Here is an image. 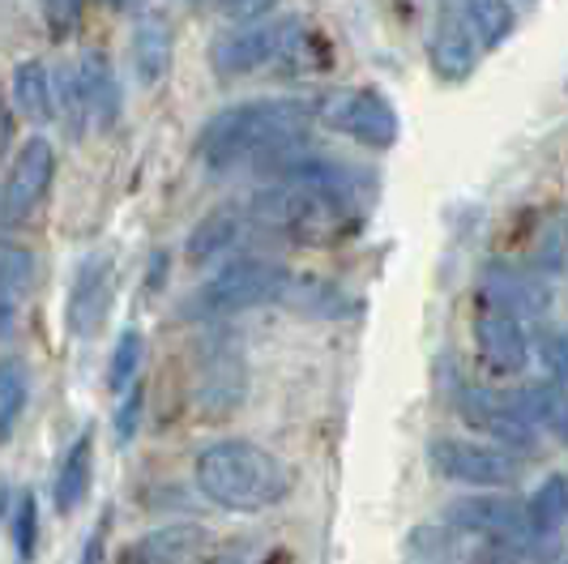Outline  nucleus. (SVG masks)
<instances>
[{
  "label": "nucleus",
  "instance_id": "1",
  "mask_svg": "<svg viewBox=\"0 0 568 564\" xmlns=\"http://www.w3.org/2000/svg\"><path fill=\"white\" fill-rule=\"evenodd\" d=\"M316 103L308 99H253L214 115L197 138V154L210 171H231L240 163H274L295 150L313 129Z\"/></svg>",
  "mask_w": 568,
  "mask_h": 564
},
{
  "label": "nucleus",
  "instance_id": "2",
  "mask_svg": "<svg viewBox=\"0 0 568 564\" xmlns=\"http://www.w3.org/2000/svg\"><path fill=\"white\" fill-rule=\"evenodd\" d=\"M193 480L210 505L227 513H265L295 492V471L283 457L244 436L205 445L193 462Z\"/></svg>",
  "mask_w": 568,
  "mask_h": 564
},
{
  "label": "nucleus",
  "instance_id": "3",
  "mask_svg": "<svg viewBox=\"0 0 568 564\" xmlns=\"http://www.w3.org/2000/svg\"><path fill=\"white\" fill-rule=\"evenodd\" d=\"M283 261H265V256H240L227 261L214 279L201 282V291L189 300V316H231V312H248L261 304H278L286 291Z\"/></svg>",
  "mask_w": 568,
  "mask_h": 564
},
{
  "label": "nucleus",
  "instance_id": "4",
  "mask_svg": "<svg viewBox=\"0 0 568 564\" xmlns=\"http://www.w3.org/2000/svg\"><path fill=\"white\" fill-rule=\"evenodd\" d=\"M304 30L300 18H261V22H244L235 30H223L210 48V64L214 73L231 82V78H248L256 69H265L270 60H283L295 43V34Z\"/></svg>",
  "mask_w": 568,
  "mask_h": 564
},
{
  "label": "nucleus",
  "instance_id": "5",
  "mask_svg": "<svg viewBox=\"0 0 568 564\" xmlns=\"http://www.w3.org/2000/svg\"><path fill=\"white\" fill-rule=\"evenodd\" d=\"M52 184H57V145L48 138H30L13 154L0 184V231H22L48 201Z\"/></svg>",
  "mask_w": 568,
  "mask_h": 564
},
{
  "label": "nucleus",
  "instance_id": "6",
  "mask_svg": "<svg viewBox=\"0 0 568 564\" xmlns=\"http://www.w3.org/2000/svg\"><path fill=\"white\" fill-rule=\"evenodd\" d=\"M427 462L440 480L466 483V487H513L521 480L517 453L500 445H479V441H457V436L427 441Z\"/></svg>",
  "mask_w": 568,
  "mask_h": 564
},
{
  "label": "nucleus",
  "instance_id": "7",
  "mask_svg": "<svg viewBox=\"0 0 568 564\" xmlns=\"http://www.w3.org/2000/svg\"><path fill=\"white\" fill-rule=\"evenodd\" d=\"M316 115L329 129L355 138L368 150H389L402 133L398 112H394V103L381 90H338V94H325L316 103Z\"/></svg>",
  "mask_w": 568,
  "mask_h": 564
},
{
  "label": "nucleus",
  "instance_id": "8",
  "mask_svg": "<svg viewBox=\"0 0 568 564\" xmlns=\"http://www.w3.org/2000/svg\"><path fill=\"white\" fill-rule=\"evenodd\" d=\"M445 522L457 535H479L487 543H500V547H530L539 538L530 535V522H526V505L513 501V496H496V492H475V496H457L454 505L445 508Z\"/></svg>",
  "mask_w": 568,
  "mask_h": 564
},
{
  "label": "nucleus",
  "instance_id": "9",
  "mask_svg": "<svg viewBox=\"0 0 568 564\" xmlns=\"http://www.w3.org/2000/svg\"><path fill=\"white\" fill-rule=\"evenodd\" d=\"M454 406H457V415L470 423L475 432H484V436H491V441H500V450L517 453V457L539 445L535 423L517 411V402H513L509 394H496V390H487V385L462 381V385H457Z\"/></svg>",
  "mask_w": 568,
  "mask_h": 564
},
{
  "label": "nucleus",
  "instance_id": "10",
  "mask_svg": "<svg viewBox=\"0 0 568 564\" xmlns=\"http://www.w3.org/2000/svg\"><path fill=\"white\" fill-rule=\"evenodd\" d=\"M115 300V256L112 253H90L82 265L73 270L69 282V300H64V330L73 339H94L112 312Z\"/></svg>",
  "mask_w": 568,
  "mask_h": 564
},
{
  "label": "nucleus",
  "instance_id": "11",
  "mask_svg": "<svg viewBox=\"0 0 568 564\" xmlns=\"http://www.w3.org/2000/svg\"><path fill=\"white\" fill-rule=\"evenodd\" d=\"M475 346L487 372L496 376H521L530 364V334L521 325V316L500 304H487L475 316Z\"/></svg>",
  "mask_w": 568,
  "mask_h": 564
},
{
  "label": "nucleus",
  "instance_id": "12",
  "mask_svg": "<svg viewBox=\"0 0 568 564\" xmlns=\"http://www.w3.org/2000/svg\"><path fill=\"white\" fill-rule=\"evenodd\" d=\"M205 552V531L197 522H168L159 531H145L142 538H133L120 564H189Z\"/></svg>",
  "mask_w": 568,
  "mask_h": 564
},
{
  "label": "nucleus",
  "instance_id": "13",
  "mask_svg": "<svg viewBox=\"0 0 568 564\" xmlns=\"http://www.w3.org/2000/svg\"><path fill=\"white\" fill-rule=\"evenodd\" d=\"M432 69L440 82H466L475 69H479V48H475V34L470 27L457 18V13H440L436 22V34H432Z\"/></svg>",
  "mask_w": 568,
  "mask_h": 564
},
{
  "label": "nucleus",
  "instance_id": "14",
  "mask_svg": "<svg viewBox=\"0 0 568 564\" xmlns=\"http://www.w3.org/2000/svg\"><path fill=\"white\" fill-rule=\"evenodd\" d=\"M78 85H82V99H85V112H90V129H112L115 115H120V85H115V73L103 52H85L78 64Z\"/></svg>",
  "mask_w": 568,
  "mask_h": 564
},
{
  "label": "nucleus",
  "instance_id": "15",
  "mask_svg": "<svg viewBox=\"0 0 568 564\" xmlns=\"http://www.w3.org/2000/svg\"><path fill=\"white\" fill-rule=\"evenodd\" d=\"M90 483H94V427H82L78 441L60 457L57 483H52V501L60 513H78L90 496Z\"/></svg>",
  "mask_w": 568,
  "mask_h": 564
},
{
  "label": "nucleus",
  "instance_id": "16",
  "mask_svg": "<svg viewBox=\"0 0 568 564\" xmlns=\"http://www.w3.org/2000/svg\"><path fill=\"white\" fill-rule=\"evenodd\" d=\"M171 22L163 13H145L133 30V78L142 85H159L171 69Z\"/></svg>",
  "mask_w": 568,
  "mask_h": 564
},
{
  "label": "nucleus",
  "instance_id": "17",
  "mask_svg": "<svg viewBox=\"0 0 568 564\" xmlns=\"http://www.w3.org/2000/svg\"><path fill=\"white\" fill-rule=\"evenodd\" d=\"M248 226H253L248 223V214H244V210H235V205L214 210L210 219H201V223L193 226V235H189V249H184V253H189L193 265H210V261H219L223 253H231Z\"/></svg>",
  "mask_w": 568,
  "mask_h": 564
},
{
  "label": "nucleus",
  "instance_id": "18",
  "mask_svg": "<svg viewBox=\"0 0 568 564\" xmlns=\"http://www.w3.org/2000/svg\"><path fill=\"white\" fill-rule=\"evenodd\" d=\"M278 304L304 312V316H325V321L359 312V300H355V295H346L342 286H334V282H325V279H313V274H304V279H295V274H291Z\"/></svg>",
  "mask_w": 568,
  "mask_h": 564
},
{
  "label": "nucleus",
  "instance_id": "19",
  "mask_svg": "<svg viewBox=\"0 0 568 564\" xmlns=\"http://www.w3.org/2000/svg\"><path fill=\"white\" fill-rule=\"evenodd\" d=\"M517 411L526 415V420L535 423V432H547L551 441H565L568 436V406H565V385H556V381H535V385H521L517 394Z\"/></svg>",
  "mask_w": 568,
  "mask_h": 564
},
{
  "label": "nucleus",
  "instance_id": "20",
  "mask_svg": "<svg viewBox=\"0 0 568 564\" xmlns=\"http://www.w3.org/2000/svg\"><path fill=\"white\" fill-rule=\"evenodd\" d=\"M487 304L542 316L547 312V286H542V279L517 274V270H505V265H491L487 270Z\"/></svg>",
  "mask_w": 568,
  "mask_h": 564
},
{
  "label": "nucleus",
  "instance_id": "21",
  "mask_svg": "<svg viewBox=\"0 0 568 564\" xmlns=\"http://www.w3.org/2000/svg\"><path fill=\"white\" fill-rule=\"evenodd\" d=\"M568 517V480L556 471V475H547V480L535 487V496L526 501V522H530V535L547 543L551 535H560V526H565Z\"/></svg>",
  "mask_w": 568,
  "mask_h": 564
},
{
  "label": "nucleus",
  "instance_id": "22",
  "mask_svg": "<svg viewBox=\"0 0 568 564\" xmlns=\"http://www.w3.org/2000/svg\"><path fill=\"white\" fill-rule=\"evenodd\" d=\"M13 99L18 112L27 115L30 124H48L57 108H52V73L39 60H18L13 64Z\"/></svg>",
  "mask_w": 568,
  "mask_h": 564
},
{
  "label": "nucleus",
  "instance_id": "23",
  "mask_svg": "<svg viewBox=\"0 0 568 564\" xmlns=\"http://www.w3.org/2000/svg\"><path fill=\"white\" fill-rule=\"evenodd\" d=\"M462 22L484 48H505L517 30L513 0H462Z\"/></svg>",
  "mask_w": 568,
  "mask_h": 564
},
{
  "label": "nucleus",
  "instance_id": "24",
  "mask_svg": "<svg viewBox=\"0 0 568 564\" xmlns=\"http://www.w3.org/2000/svg\"><path fill=\"white\" fill-rule=\"evenodd\" d=\"M27 397H30V372L18 355H4L0 360V441H9L18 432V423L27 415Z\"/></svg>",
  "mask_w": 568,
  "mask_h": 564
},
{
  "label": "nucleus",
  "instance_id": "25",
  "mask_svg": "<svg viewBox=\"0 0 568 564\" xmlns=\"http://www.w3.org/2000/svg\"><path fill=\"white\" fill-rule=\"evenodd\" d=\"M52 108L64 120L69 138L82 141L90 133V112H85V99H82V85H78V73L73 69H60L52 78Z\"/></svg>",
  "mask_w": 568,
  "mask_h": 564
},
{
  "label": "nucleus",
  "instance_id": "26",
  "mask_svg": "<svg viewBox=\"0 0 568 564\" xmlns=\"http://www.w3.org/2000/svg\"><path fill=\"white\" fill-rule=\"evenodd\" d=\"M142 330H124L120 339H115V351L112 360H108V390H129L133 381H138V367H142Z\"/></svg>",
  "mask_w": 568,
  "mask_h": 564
},
{
  "label": "nucleus",
  "instance_id": "27",
  "mask_svg": "<svg viewBox=\"0 0 568 564\" xmlns=\"http://www.w3.org/2000/svg\"><path fill=\"white\" fill-rule=\"evenodd\" d=\"M30 282H34V256L13 240H0V286L18 300L30 291Z\"/></svg>",
  "mask_w": 568,
  "mask_h": 564
},
{
  "label": "nucleus",
  "instance_id": "28",
  "mask_svg": "<svg viewBox=\"0 0 568 564\" xmlns=\"http://www.w3.org/2000/svg\"><path fill=\"white\" fill-rule=\"evenodd\" d=\"M34 547H39V501H34V492H22L13 505V552L22 564H30Z\"/></svg>",
  "mask_w": 568,
  "mask_h": 564
},
{
  "label": "nucleus",
  "instance_id": "29",
  "mask_svg": "<svg viewBox=\"0 0 568 564\" xmlns=\"http://www.w3.org/2000/svg\"><path fill=\"white\" fill-rule=\"evenodd\" d=\"M535 355H539L547 381L565 385V372H568V339L565 334H560V330H539V334H535Z\"/></svg>",
  "mask_w": 568,
  "mask_h": 564
},
{
  "label": "nucleus",
  "instance_id": "30",
  "mask_svg": "<svg viewBox=\"0 0 568 564\" xmlns=\"http://www.w3.org/2000/svg\"><path fill=\"white\" fill-rule=\"evenodd\" d=\"M142 406H145V385L133 381L124 397H120V411H115V445L124 450L133 436H138V423H142Z\"/></svg>",
  "mask_w": 568,
  "mask_h": 564
},
{
  "label": "nucleus",
  "instance_id": "31",
  "mask_svg": "<svg viewBox=\"0 0 568 564\" xmlns=\"http://www.w3.org/2000/svg\"><path fill=\"white\" fill-rule=\"evenodd\" d=\"M43 4V18H48V27L52 34H73L78 22H82V0H39Z\"/></svg>",
  "mask_w": 568,
  "mask_h": 564
},
{
  "label": "nucleus",
  "instance_id": "32",
  "mask_svg": "<svg viewBox=\"0 0 568 564\" xmlns=\"http://www.w3.org/2000/svg\"><path fill=\"white\" fill-rule=\"evenodd\" d=\"M278 0H219V9L227 13L231 22H261Z\"/></svg>",
  "mask_w": 568,
  "mask_h": 564
},
{
  "label": "nucleus",
  "instance_id": "33",
  "mask_svg": "<svg viewBox=\"0 0 568 564\" xmlns=\"http://www.w3.org/2000/svg\"><path fill=\"white\" fill-rule=\"evenodd\" d=\"M108 531H112V513H103V522L90 531V538H85L82 556H78V564H103V547H108Z\"/></svg>",
  "mask_w": 568,
  "mask_h": 564
},
{
  "label": "nucleus",
  "instance_id": "34",
  "mask_svg": "<svg viewBox=\"0 0 568 564\" xmlns=\"http://www.w3.org/2000/svg\"><path fill=\"white\" fill-rule=\"evenodd\" d=\"M9 141H13V108H9V99L0 94V154L9 150Z\"/></svg>",
  "mask_w": 568,
  "mask_h": 564
},
{
  "label": "nucleus",
  "instance_id": "35",
  "mask_svg": "<svg viewBox=\"0 0 568 564\" xmlns=\"http://www.w3.org/2000/svg\"><path fill=\"white\" fill-rule=\"evenodd\" d=\"M4 508H9V492L0 487V517H4Z\"/></svg>",
  "mask_w": 568,
  "mask_h": 564
}]
</instances>
